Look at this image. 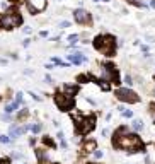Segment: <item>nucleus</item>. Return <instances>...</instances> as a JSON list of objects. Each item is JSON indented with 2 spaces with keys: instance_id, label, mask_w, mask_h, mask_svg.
Returning a JSON list of instances; mask_svg holds the SVG:
<instances>
[{
  "instance_id": "nucleus-1",
  "label": "nucleus",
  "mask_w": 155,
  "mask_h": 164,
  "mask_svg": "<svg viewBox=\"0 0 155 164\" xmlns=\"http://www.w3.org/2000/svg\"><path fill=\"white\" fill-rule=\"evenodd\" d=\"M114 145L130 152H137V151H143V144L140 140L138 135L135 133H128L126 128H119L114 133Z\"/></svg>"
},
{
  "instance_id": "nucleus-2",
  "label": "nucleus",
  "mask_w": 155,
  "mask_h": 164,
  "mask_svg": "<svg viewBox=\"0 0 155 164\" xmlns=\"http://www.w3.org/2000/svg\"><path fill=\"white\" fill-rule=\"evenodd\" d=\"M94 46L97 51H101L102 55L106 56H113L114 55V50H116V41L113 36L109 34H102V36H97L94 39Z\"/></svg>"
},
{
  "instance_id": "nucleus-3",
  "label": "nucleus",
  "mask_w": 155,
  "mask_h": 164,
  "mask_svg": "<svg viewBox=\"0 0 155 164\" xmlns=\"http://www.w3.org/2000/svg\"><path fill=\"white\" fill-rule=\"evenodd\" d=\"M77 92V87H67L65 92H58L55 96V103L60 106V110L67 111L73 106V94Z\"/></svg>"
},
{
  "instance_id": "nucleus-4",
  "label": "nucleus",
  "mask_w": 155,
  "mask_h": 164,
  "mask_svg": "<svg viewBox=\"0 0 155 164\" xmlns=\"http://www.w3.org/2000/svg\"><path fill=\"white\" fill-rule=\"evenodd\" d=\"M22 22V17L17 14V10L10 9L5 14L0 15V29H14Z\"/></svg>"
},
{
  "instance_id": "nucleus-5",
  "label": "nucleus",
  "mask_w": 155,
  "mask_h": 164,
  "mask_svg": "<svg viewBox=\"0 0 155 164\" xmlns=\"http://www.w3.org/2000/svg\"><path fill=\"white\" fill-rule=\"evenodd\" d=\"M114 96H116L119 101H123V103H138V101H140L138 94H137L135 91L128 89V87H121V89H116Z\"/></svg>"
},
{
  "instance_id": "nucleus-6",
  "label": "nucleus",
  "mask_w": 155,
  "mask_h": 164,
  "mask_svg": "<svg viewBox=\"0 0 155 164\" xmlns=\"http://www.w3.org/2000/svg\"><path fill=\"white\" fill-rule=\"evenodd\" d=\"M101 79L106 80V82H114V84H118V72H116L114 65H111V63L101 65Z\"/></svg>"
},
{
  "instance_id": "nucleus-7",
  "label": "nucleus",
  "mask_w": 155,
  "mask_h": 164,
  "mask_svg": "<svg viewBox=\"0 0 155 164\" xmlns=\"http://www.w3.org/2000/svg\"><path fill=\"white\" fill-rule=\"evenodd\" d=\"M94 116H85V118H77V127H78V133H87L94 128Z\"/></svg>"
},
{
  "instance_id": "nucleus-8",
  "label": "nucleus",
  "mask_w": 155,
  "mask_h": 164,
  "mask_svg": "<svg viewBox=\"0 0 155 164\" xmlns=\"http://www.w3.org/2000/svg\"><path fill=\"white\" fill-rule=\"evenodd\" d=\"M73 17H75V21H77L78 24H82V26H90V24H92L90 14H89L87 10H84V9H77V10L73 12Z\"/></svg>"
},
{
  "instance_id": "nucleus-9",
  "label": "nucleus",
  "mask_w": 155,
  "mask_h": 164,
  "mask_svg": "<svg viewBox=\"0 0 155 164\" xmlns=\"http://www.w3.org/2000/svg\"><path fill=\"white\" fill-rule=\"evenodd\" d=\"M68 60H70L73 65H80V63H84V62L87 60V56L82 55V53H72V55H68Z\"/></svg>"
},
{
  "instance_id": "nucleus-10",
  "label": "nucleus",
  "mask_w": 155,
  "mask_h": 164,
  "mask_svg": "<svg viewBox=\"0 0 155 164\" xmlns=\"http://www.w3.org/2000/svg\"><path fill=\"white\" fill-rule=\"evenodd\" d=\"M31 127H27V125H24V127H20V128H12V132H10V137H17V135H22L24 132H27Z\"/></svg>"
},
{
  "instance_id": "nucleus-11",
  "label": "nucleus",
  "mask_w": 155,
  "mask_h": 164,
  "mask_svg": "<svg viewBox=\"0 0 155 164\" xmlns=\"http://www.w3.org/2000/svg\"><path fill=\"white\" fill-rule=\"evenodd\" d=\"M96 147H97V144L94 140H89V142L84 144V151L85 152H92V151H96Z\"/></svg>"
},
{
  "instance_id": "nucleus-12",
  "label": "nucleus",
  "mask_w": 155,
  "mask_h": 164,
  "mask_svg": "<svg viewBox=\"0 0 155 164\" xmlns=\"http://www.w3.org/2000/svg\"><path fill=\"white\" fill-rule=\"evenodd\" d=\"M27 118H29V110H22L17 116V122H26Z\"/></svg>"
},
{
  "instance_id": "nucleus-13",
  "label": "nucleus",
  "mask_w": 155,
  "mask_h": 164,
  "mask_svg": "<svg viewBox=\"0 0 155 164\" xmlns=\"http://www.w3.org/2000/svg\"><path fill=\"white\" fill-rule=\"evenodd\" d=\"M19 104H20V103H17V101H15V103H12V104L5 106V111H7V113H12V111H15V110L19 108Z\"/></svg>"
},
{
  "instance_id": "nucleus-14",
  "label": "nucleus",
  "mask_w": 155,
  "mask_h": 164,
  "mask_svg": "<svg viewBox=\"0 0 155 164\" xmlns=\"http://www.w3.org/2000/svg\"><path fill=\"white\" fill-rule=\"evenodd\" d=\"M133 128H135V130H142V128H143V123H142L140 120H135V122H133Z\"/></svg>"
},
{
  "instance_id": "nucleus-15",
  "label": "nucleus",
  "mask_w": 155,
  "mask_h": 164,
  "mask_svg": "<svg viewBox=\"0 0 155 164\" xmlns=\"http://www.w3.org/2000/svg\"><path fill=\"white\" fill-rule=\"evenodd\" d=\"M68 41H70L72 44H75V43L78 41V36H77V34H72V36H68Z\"/></svg>"
},
{
  "instance_id": "nucleus-16",
  "label": "nucleus",
  "mask_w": 155,
  "mask_h": 164,
  "mask_svg": "<svg viewBox=\"0 0 155 164\" xmlns=\"http://www.w3.org/2000/svg\"><path fill=\"white\" fill-rule=\"evenodd\" d=\"M31 130H32L34 133H38V132L41 130V125H39V123H36V125H32V127H31Z\"/></svg>"
},
{
  "instance_id": "nucleus-17",
  "label": "nucleus",
  "mask_w": 155,
  "mask_h": 164,
  "mask_svg": "<svg viewBox=\"0 0 155 164\" xmlns=\"http://www.w3.org/2000/svg\"><path fill=\"white\" fill-rule=\"evenodd\" d=\"M53 62H55V63H56V65H61V67H67V63H65V62H61V60H60V58H55V60H53Z\"/></svg>"
},
{
  "instance_id": "nucleus-18",
  "label": "nucleus",
  "mask_w": 155,
  "mask_h": 164,
  "mask_svg": "<svg viewBox=\"0 0 155 164\" xmlns=\"http://www.w3.org/2000/svg\"><path fill=\"white\" fill-rule=\"evenodd\" d=\"M125 82H126V86H131V84H133V79H131L130 75H126V77H125Z\"/></svg>"
},
{
  "instance_id": "nucleus-19",
  "label": "nucleus",
  "mask_w": 155,
  "mask_h": 164,
  "mask_svg": "<svg viewBox=\"0 0 155 164\" xmlns=\"http://www.w3.org/2000/svg\"><path fill=\"white\" fill-rule=\"evenodd\" d=\"M0 142H3V144H9V142H10V137H5V135H2V137H0Z\"/></svg>"
},
{
  "instance_id": "nucleus-20",
  "label": "nucleus",
  "mask_w": 155,
  "mask_h": 164,
  "mask_svg": "<svg viewBox=\"0 0 155 164\" xmlns=\"http://www.w3.org/2000/svg\"><path fill=\"white\" fill-rule=\"evenodd\" d=\"M150 115L155 118V103H152V104H150Z\"/></svg>"
},
{
  "instance_id": "nucleus-21",
  "label": "nucleus",
  "mask_w": 155,
  "mask_h": 164,
  "mask_svg": "<svg viewBox=\"0 0 155 164\" xmlns=\"http://www.w3.org/2000/svg\"><path fill=\"white\" fill-rule=\"evenodd\" d=\"M123 116H126V118H131V116H133V113H131V111H123Z\"/></svg>"
},
{
  "instance_id": "nucleus-22",
  "label": "nucleus",
  "mask_w": 155,
  "mask_h": 164,
  "mask_svg": "<svg viewBox=\"0 0 155 164\" xmlns=\"http://www.w3.org/2000/svg\"><path fill=\"white\" fill-rule=\"evenodd\" d=\"M94 156H96V159H99L102 156V151H94Z\"/></svg>"
},
{
  "instance_id": "nucleus-23",
  "label": "nucleus",
  "mask_w": 155,
  "mask_h": 164,
  "mask_svg": "<svg viewBox=\"0 0 155 164\" xmlns=\"http://www.w3.org/2000/svg\"><path fill=\"white\" fill-rule=\"evenodd\" d=\"M68 26H70V22H68V21H63V22L60 24V27H68Z\"/></svg>"
},
{
  "instance_id": "nucleus-24",
  "label": "nucleus",
  "mask_w": 155,
  "mask_h": 164,
  "mask_svg": "<svg viewBox=\"0 0 155 164\" xmlns=\"http://www.w3.org/2000/svg\"><path fill=\"white\" fill-rule=\"evenodd\" d=\"M15 101H17V103H22V94H20V92L17 94V98H15Z\"/></svg>"
},
{
  "instance_id": "nucleus-25",
  "label": "nucleus",
  "mask_w": 155,
  "mask_h": 164,
  "mask_svg": "<svg viewBox=\"0 0 155 164\" xmlns=\"http://www.w3.org/2000/svg\"><path fill=\"white\" fill-rule=\"evenodd\" d=\"M44 144H48V145H51V147H53V145H55V144H53V142H51V140H49V139H46V137H44Z\"/></svg>"
},
{
  "instance_id": "nucleus-26",
  "label": "nucleus",
  "mask_w": 155,
  "mask_h": 164,
  "mask_svg": "<svg viewBox=\"0 0 155 164\" xmlns=\"http://www.w3.org/2000/svg\"><path fill=\"white\" fill-rule=\"evenodd\" d=\"M0 164H10L9 159H0Z\"/></svg>"
},
{
  "instance_id": "nucleus-27",
  "label": "nucleus",
  "mask_w": 155,
  "mask_h": 164,
  "mask_svg": "<svg viewBox=\"0 0 155 164\" xmlns=\"http://www.w3.org/2000/svg\"><path fill=\"white\" fill-rule=\"evenodd\" d=\"M150 5H152V7L155 9V0H152V2H150Z\"/></svg>"
},
{
  "instance_id": "nucleus-28",
  "label": "nucleus",
  "mask_w": 155,
  "mask_h": 164,
  "mask_svg": "<svg viewBox=\"0 0 155 164\" xmlns=\"http://www.w3.org/2000/svg\"><path fill=\"white\" fill-rule=\"evenodd\" d=\"M44 164H56V163H44Z\"/></svg>"
},
{
  "instance_id": "nucleus-29",
  "label": "nucleus",
  "mask_w": 155,
  "mask_h": 164,
  "mask_svg": "<svg viewBox=\"0 0 155 164\" xmlns=\"http://www.w3.org/2000/svg\"><path fill=\"white\" fill-rule=\"evenodd\" d=\"M94 2H101V0H94Z\"/></svg>"
},
{
  "instance_id": "nucleus-30",
  "label": "nucleus",
  "mask_w": 155,
  "mask_h": 164,
  "mask_svg": "<svg viewBox=\"0 0 155 164\" xmlns=\"http://www.w3.org/2000/svg\"><path fill=\"white\" fill-rule=\"evenodd\" d=\"M12 2H19V0H12Z\"/></svg>"
}]
</instances>
